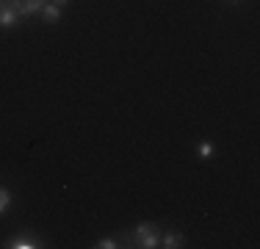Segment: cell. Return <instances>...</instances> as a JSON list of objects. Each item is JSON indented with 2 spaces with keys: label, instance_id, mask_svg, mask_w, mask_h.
<instances>
[{
  "label": "cell",
  "instance_id": "3",
  "mask_svg": "<svg viewBox=\"0 0 260 249\" xmlns=\"http://www.w3.org/2000/svg\"><path fill=\"white\" fill-rule=\"evenodd\" d=\"M17 20H20V11H17L14 0H0V28L3 30L14 28Z\"/></svg>",
  "mask_w": 260,
  "mask_h": 249
},
{
  "label": "cell",
  "instance_id": "9",
  "mask_svg": "<svg viewBox=\"0 0 260 249\" xmlns=\"http://www.w3.org/2000/svg\"><path fill=\"white\" fill-rule=\"evenodd\" d=\"M94 246H97V249H116L119 244H116V238H100Z\"/></svg>",
  "mask_w": 260,
  "mask_h": 249
},
{
  "label": "cell",
  "instance_id": "4",
  "mask_svg": "<svg viewBox=\"0 0 260 249\" xmlns=\"http://www.w3.org/2000/svg\"><path fill=\"white\" fill-rule=\"evenodd\" d=\"M160 246L164 249H180V246H185V235L177 233V230H166V233H160Z\"/></svg>",
  "mask_w": 260,
  "mask_h": 249
},
{
  "label": "cell",
  "instance_id": "11",
  "mask_svg": "<svg viewBox=\"0 0 260 249\" xmlns=\"http://www.w3.org/2000/svg\"><path fill=\"white\" fill-rule=\"evenodd\" d=\"M230 3H241V0H230Z\"/></svg>",
  "mask_w": 260,
  "mask_h": 249
},
{
  "label": "cell",
  "instance_id": "10",
  "mask_svg": "<svg viewBox=\"0 0 260 249\" xmlns=\"http://www.w3.org/2000/svg\"><path fill=\"white\" fill-rule=\"evenodd\" d=\"M55 6H58V9H64V6H70V0H53Z\"/></svg>",
  "mask_w": 260,
  "mask_h": 249
},
{
  "label": "cell",
  "instance_id": "2",
  "mask_svg": "<svg viewBox=\"0 0 260 249\" xmlns=\"http://www.w3.org/2000/svg\"><path fill=\"white\" fill-rule=\"evenodd\" d=\"M3 246H6V249H39V246H45V241H42L39 235L20 233V235H14V238H9Z\"/></svg>",
  "mask_w": 260,
  "mask_h": 249
},
{
  "label": "cell",
  "instance_id": "5",
  "mask_svg": "<svg viewBox=\"0 0 260 249\" xmlns=\"http://www.w3.org/2000/svg\"><path fill=\"white\" fill-rule=\"evenodd\" d=\"M14 3H17L20 17H36L42 11V6H45V0H14Z\"/></svg>",
  "mask_w": 260,
  "mask_h": 249
},
{
  "label": "cell",
  "instance_id": "1",
  "mask_svg": "<svg viewBox=\"0 0 260 249\" xmlns=\"http://www.w3.org/2000/svg\"><path fill=\"white\" fill-rule=\"evenodd\" d=\"M119 238L130 241V246L155 249V246H160V230H158V224H152V222H141L133 233H122Z\"/></svg>",
  "mask_w": 260,
  "mask_h": 249
},
{
  "label": "cell",
  "instance_id": "7",
  "mask_svg": "<svg viewBox=\"0 0 260 249\" xmlns=\"http://www.w3.org/2000/svg\"><path fill=\"white\" fill-rule=\"evenodd\" d=\"M197 155H200L202 161L213 158V144H210V141H200V144H197Z\"/></svg>",
  "mask_w": 260,
  "mask_h": 249
},
{
  "label": "cell",
  "instance_id": "6",
  "mask_svg": "<svg viewBox=\"0 0 260 249\" xmlns=\"http://www.w3.org/2000/svg\"><path fill=\"white\" fill-rule=\"evenodd\" d=\"M39 17H42V20H45V22H58L61 20V9H58V6H55V3H45V6H42V11H39Z\"/></svg>",
  "mask_w": 260,
  "mask_h": 249
},
{
  "label": "cell",
  "instance_id": "8",
  "mask_svg": "<svg viewBox=\"0 0 260 249\" xmlns=\"http://www.w3.org/2000/svg\"><path fill=\"white\" fill-rule=\"evenodd\" d=\"M9 205H11V191L0 185V213H6V210H9Z\"/></svg>",
  "mask_w": 260,
  "mask_h": 249
}]
</instances>
